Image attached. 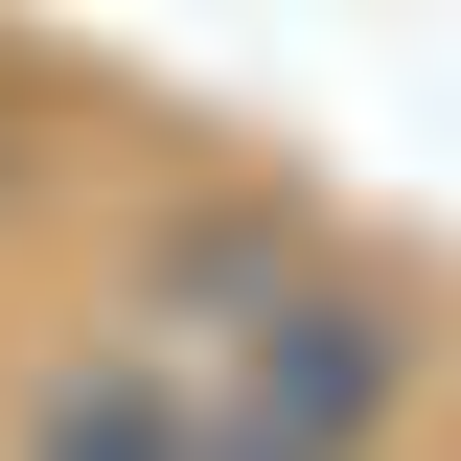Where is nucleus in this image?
<instances>
[{
	"label": "nucleus",
	"instance_id": "f03ea898",
	"mask_svg": "<svg viewBox=\"0 0 461 461\" xmlns=\"http://www.w3.org/2000/svg\"><path fill=\"white\" fill-rule=\"evenodd\" d=\"M23 461H185V415H162V369H69L23 415Z\"/></svg>",
	"mask_w": 461,
	"mask_h": 461
},
{
	"label": "nucleus",
	"instance_id": "f257e3e1",
	"mask_svg": "<svg viewBox=\"0 0 461 461\" xmlns=\"http://www.w3.org/2000/svg\"><path fill=\"white\" fill-rule=\"evenodd\" d=\"M162 415L185 461H393V393H415V323L369 277H323L300 230H185L162 254Z\"/></svg>",
	"mask_w": 461,
	"mask_h": 461
}]
</instances>
